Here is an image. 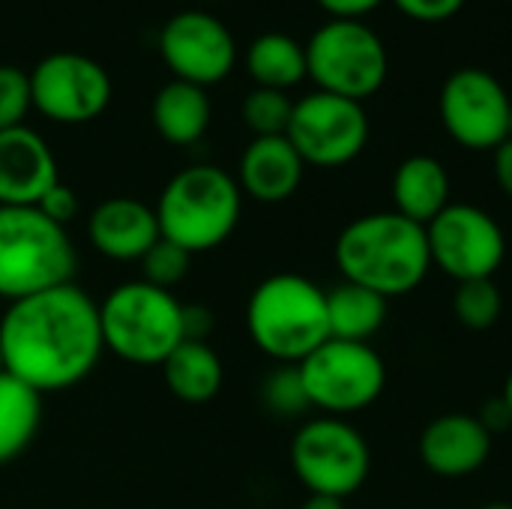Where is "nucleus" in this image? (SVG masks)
Returning <instances> with one entry per match:
<instances>
[{"label": "nucleus", "instance_id": "31", "mask_svg": "<svg viewBox=\"0 0 512 509\" xmlns=\"http://www.w3.org/2000/svg\"><path fill=\"white\" fill-rule=\"evenodd\" d=\"M402 15H408L411 21H420V24H438V21H447L453 18L468 0H393Z\"/></svg>", "mask_w": 512, "mask_h": 509}, {"label": "nucleus", "instance_id": "34", "mask_svg": "<svg viewBox=\"0 0 512 509\" xmlns=\"http://www.w3.org/2000/svg\"><path fill=\"white\" fill-rule=\"evenodd\" d=\"M480 423L489 429V435H492V438H495L498 432L510 429L512 414H510V408H507V402H504V399L486 402V408H483V414H480Z\"/></svg>", "mask_w": 512, "mask_h": 509}, {"label": "nucleus", "instance_id": "10", "mask_svg": "<svg viewBox=\"0 0 512 509\" xmlns=\"http://www.w3.org/2000/svg\"><path fill=\"white\" fill-rule=\"evenodd\" d=\"M285 135L306 165L339 168L363 153L369 141V117L363 102L315 90L294 102Z\"/></svg>", "mask_w": 512, "mask_h": 509}, {"label": "nucleus", "instance_id": "39", "mask_svg": "<svg viewBox=\"0 0 512 509\" xmlns=\"http://www.w3.org/2000/svg\"><path fill=\"white\" fill-rule=\"evenodd\" d=\"M6 372V363H3V348H0V375Z\"/></svg>", "mask_w": 512, "mask_h": 509}, {"label": "nucleus", "instance_id": "28", "mask_svg": "<svg viewBox=\"0 0 512 509\" xmlns=\"http://www.w3.org/2000/svg\"><path fill=\"white\" fill-rule=\"evenodd\" d=\"M264 405L279 417H297L312 408L297 366H282L264 381Z\"/></svg>", "mask_w": 512, "mask_h": 509}, {"label": "nucleus", "instance_id": "24", "mask_svg": "<svg viewBox=\"0 0 512 509\" xmlns=\"http://www.w3.org/2000/svg\"><path fill=\"white\" fill-rule=\"evenodd\" d=\"M246 69L258 81V87L288 90L309 75L306 45H300L288 33H261L246 51Z\"/></svg>", "mask_w": 512, "mask_h": 509}, {"label": "nucleus", "instance_id": "12", "mask_svg": "<svg viewBox=\"0 0 512 509\" xmlns=\"http://www.w3.org/2000/svg\"><path fill=\"white\" fill-rule=\"evenodd\" d=\"M33 108L54 123H87L111 102V78L87 54L54 51L30 72Z\"/></svg>", "mask_w": 512, "mask_h": 509}, {"label": "nucleus", "instance_id": "40", "mask_svg": "<svg viewBox=\"0 0 512 509\" xmlns=\"http://www.w3.org/2000/svg\"><path fill=\"white\" fill-rule=\"evenodd\" d=\"M510 138H512V111H510Z\"/></svg>", "mask_w": 512, "mask_h": 509}, {"label": "nucleus", "instance_id": "37", "mask_svg": "<svg viewBox=\"0 0 512 509\" xmlns=\"http://www.w3.org/2000/svg\"><path fill=\"white\" fill-rule=\"evenodd\" d=\"M501 399L507 402V408H510V414H512V372L507 375V384H504V393H501Z\"/></svg>", "mask_w": 512, "mask_h": 509}, {"label": "nucleus", "instance_id": "33", "mask_svg": "<svg viewBox=\"0 0 512 509\" xmlns=\"http://www.w3.org/2000/svg\"><path fill=\"white\" fill-rule=\"evenodd\" d=\"M381 3L384 0H318V6L327 9L333 18H357V21H360V15L378 9Z\"/></svg>", "mask_w": 512, "mask_h": 509}, {"label": "nucleus", "instance_id": "5", "mask_svg": "<svg viewBox=\"0 0 512 509\" xmlns=\"http://www.w3.org/2000/svg\"><path fill=\"white\" fill-rule=\"evenodd\" d=\"M99 327L105 351L132 366H162L186 342L183 303L144 279L111 288L99 303Z\"/></svg>", "mask_w": 512, "mask_h": 509}, {"label": "nucleus", "instance_id": "18", "mask_svg": "<svg viewBox=\"0 0 512 509\" xmlns=\"http://www.w3.org/2000/svg\"><path fill=\"white\" fill-rule=\"evenodd\" d=\"M306 162L288 141V135L252 138L240 156V189L261 204L288 201L303 183Z\"/></svg>", "mask_w": 512, "mask_h": 509}, {"label": "nucleus", "instance_id": "19", "mask_svg": "<svg viewBox=\"0 0 512 509\" xmlns=\"http://www.w3.org/2000/svg\"><path fill=\"white\" fill-rule=\"evenodd\" d=\"M396 213L417 225H429L444 207H450V174L435 156H408L393 174Z\"/></svg>", "mask_w": 512, "mask_h": 509}, {"label": "nucleus", "instance_id": "7", "mask_svg": "<svg viewBox=\"0 0 512 509\" xmlns=\"http://www.w3.org/2000/svg\"><path fill=\"white\" fill-rule=\"evenodd\" d=\"M387 48L357 18H333L306 42V72L318 90L363 102L387 81Z\"/></svg>", "mask_w": 512, "mask_h": 509}, {"label": "nucleus", "instance_id": "30", "mask_svg": "<svg viewBox=\"0 0 512 509\" xmlns=\"http://www.w3.org/2000/svg\"><path fill=\"white\" fill-rule=\"evenodd\" d=\"M36 210H42L51 222H57V225L66 228V225L75 219V213H78V195H75L63 180H57V183L39 198Z\"/></svg>", "mask_w": 512, "mask_h": 509}, {"label": "nucleus", "instance_id": "23", "mask_svg": "<svg viewBox=\"0 0 512 509\" xmlns=\"http://www.w3.org/2000/svg\"><path fill=\"white\" fill-rule=\"evenodd\" d=\"M42 423V396L18 381L15 375H0V465L15 462L36 438Z\"/></svg>", "mask_w": 512, "mask_h": 509}, {"label": "nucleus", "instance_id": "38", "mask_svg": "<svg viewBox=\"0 0 512 509\" xmlns=\"http://www.w3.org/2000/svg\"><path fill=\"white\" fill-rule=\"evenodd\" d=\"M483 509H512V504H504V501H495V504H486Z\"/></svg>", "mask_w": 512, "mask_h": 509}, {"label": "nucleus", "instance_id": "4", "mask_svg": "<svg viewBox=\"0 0 512 509\" xmlns=\"http://www.w3.org/2000/svg\"><path fill=\"white\" fill-rule=\"evenodd\" d=\"M153 210L165 240L189 255L210 252L240 222V183L216 165H189L165 183Z\"/></svg>", "mask_w": 512, "mask_h": 509}, {"label": "nucleus", "instance_id": "20", "mask_svg": "<svg viewBox=\"0 0 512 509\" xmlns=\"http://www.w3.org/2000/svg\"><path fill=\"white\" fill-rule=\"evenodd\" d=\"M153 126L168 144L177 147L195 144L210 126L207 90L180 78L168 81L153 99Z\"/></svg>", "mask_w": 512, "mask_h": 509}, {"label": "nucleus", "instance_id": "6", "mask_svg": "<svg viewBox=\"0 0 512 509\" xmlns=\"http://www.w3.org/2000/svg\"><path fill=\"white\" fill-rule=\"evenodd\" d=\"M75 246L63 225L36 207L0 204V297L15 303L72 282Z\"/></svg>", "mask_w": 512, "mask_h": 509}, {"label": "nucleus", "instance_id": "14", "mask_svg": "<svg viewBox=\"0 0 512 509\" xmlns=\"http://www.w3.org/2000/svg\"><path fill=\"white\" fill-rule=\"evenodd\" d=\"M159 51L168 69L189 84L207 87L222 81L237 63L231 30L210 12L183 9L162 27Z\"/></svg>", "mask_w": 512, "mask_h": 509}, {"label": "nucleus", "instance_id": "27", "mask_svg": "<svg viewBox=\"0 0 512 509\" xmlns=\"http://www.w3.org/2000/svg\"><path fill=\"white\" fill-rule=\"evenodd\" d=\"M189 261H192V255L186 249H180L177 243L159 237L153 243V249L141 258V273H144L141 279L156 285V288L171 291L189 273Z\"/></svg>", "mask_w": 512, "mask_h": 509}, {"label": "nucleus", "instance_id": "2", "mask_svg": "<svg viewBox=\"0 0 512 509\" xmlns=\"http://www.w3.org/2000/svg\"><path fill=\"white\" fill-rule=\"evenodd\" d=\"M333 255L345 282L363 285L387 300L411 294L432 270L426 228L396 210L348 222L336 237Z\"/></svg>", "mask_w": 512, "mask_h": 509}, {"label": "nucleus", "instance_id": "17", "mask_svg": "<svg viewBox=\"0 0 512 509\" xmlns=\"http://www.w3.org/2000/svg\"><path fill=\"white\" fill-rule=\"evenodd\" d=\"M492 453V435L480 417L444 414L420 435V459L438 477H468L486 465Z\"/></svg>", "mask_w": 512, "mask_h": 509}, {"label": "nucleus", "instance_id": "1", "mask_svg": "<svg viewBox=\"0 0 512 509\" xmlns=\"http://www.w3.org/2000/svg\"><path fill=\"white\" fill-rule=\"evenodd\" d=\"M6 372L39 396L81 384L105 351L99 303L66 282L9 303L0 321Z\"/></svg>", "mask_w": 512, "mask_h": 509}, {"label": "nucleus", "instance_id": "8", "mask_svg": "<svg viewBox=\"0 0 512 509\" xmlns=\"http://www.w3.org/2000/svg\"><path fill=\"white\" fill-rule=\"evenodd\" d=\"M306 399L324 417H345L375 405L387 387V366L369 342L327 339L297 363Z\"/></svg>", "mask_w": 512, "mask_h": 509}, {"label": "nucleus", "instance_id": "13", "mask_svg": "<svg viewBox=\"0 0 512 509\" xmlns=\"http://www.w3.org/2000/svg\"><path fill=\"white\" fill-rule=\"evenodd\" d=\"M512 99L486 69H459L441 87V120L468 150H498L510 138Z\"/></svg>", "mask_w": 512, "mask_h": 509}, {"label": "nucleus", "instance_id": "32", "mask_svg": "<svg viewBox=\"0 0 512 509\" xmlns=\"http://www.w3.org/2000/svg\"><path fill=\"white\" fill-rule=\"evenodd\" d=\"M213 330V315L207 306H183V336L189 342H207Z\"/></svg>", "mask_w": 512, "mask_h": 509}, {"label": "nucleus", "instance_id": "9", "mask_svg": "<svg viewBox=\"0 0 512 509\" xmlns=\"http://www.w3.org/2000/svg\"><path fill=\"white\" fill-rule=\"evenodd\" d=\"M291 468L309 495L351 498L372 471L366 438L342 417H318L291 441Z\"/></svg>", "mask_w": 512, "mask_h": 509}, {"label": "nucleus", "instance_id": "35", "mask_svg": "<svg viewBox=\"0 0 512 509\" xmlns=\"http://www.w3.org/2000/svg\"><path fill=\"white\" fill-rule=\"evenodd\" d=\"M495 177H498V186L504 189V195L512 198V138H507L495 150Z\"/></svg>", "mask_w": 512, "mask_h": 509}, {"label": "nucleus", "instance_id": "26", "mask_svg": "<svg viewBox=\"0 0 512 509\" xmlns=\"http://www.w3.org/2000/svg\"><path fill=\"white\" fill-rule=\"evenodd\" d=\"M291 114H294V102L288 99L285 90L255 87L243 99V120L255 132V138L285 135L288 123H291Z\"/></svg>", "mask_w": 512, "mask_h": 509}, {"label": "nucleus", "instance_id": "16", "mask_svg": "<svg viewBox=\"0 0 512 509\" xmlns=\"http://www.w3.org/2000/svg\"><path fill=\"white\" fill-rule=\"evenodd\" d=\"M162 237L156 210L138 198H108L87 219V240L111 261H141Z\"/></svg>", "mask_w": 512, "mask_h": 509}, {"label": "nucleus", "instance_id": "15", "mask_svg": "<svg viewBox=\"0 0 512 509\" xmlns=\"http://www.w3.org/2000/svg\"><path fill=\"white\" fill-rule=\"evenodd\" d=\"M60 180L57 159L48 141L15 126L0 132V204L3 207H36L39 198Z\"/></svg>", "mask_w": 512, "mask_h": 509}, {"label": "nucleus", "instance_id": "3", "mask_svg": "<svg viewBox=\"0 0 512 509\" xmlns=\"http://www.w3.org/2000/svg\"><path fill=\"white\" fill-rule=\"evenodd\" d=\"M246 327L258 351L297 366L330 339L327 291L297 273L267 276L249 297Z\"/></svg>", "mask_w": 512, "mask_h": 509}, {"label": "nucleus", "instance_id": "29", "mask_svg": "<svg viewBox=\"0 0 512 509\" xmlns=\"http://www.w3.org/2000/svg\"><path fill=\"white\" fill-rule=\"evenodd\" d=\"M30 108V72L18 66H0V132L24 126Z\"/></svg>", "mask_w": 512, "mask_h": 509}, {"label": "nucleus", "instance_id": "25", "mask_svg": "<svg viewBox=\"0 0 512 509\" xmlns=\"http://www.w3.org/2000/svg\"><path fill=\"white\" fill-rule=\"evenodd\" d=\"M504 312V297L495 285V279H471L459 282L453 297V315L468 330H489L498 324Z\"/></svg>", "mask_w": 512, "mask_h": 509}, {"label": "nucleus", "instance_id": "22", "mask_svg": "<svg viewBox=\"0 0 512 509\" xmlns=\"http://www.w3.org/2000/svg\"><path fill=\"white\" fill-rule=\"evenodd\" d=\"M168 390L189 405L210 402L222 390V360L207 342H180L162 363Z\"/></svg>", "mask_w": 512, "mask_h": 509}, {"label": "nucleus", "instance_id": "21", "mask_svg": "<svg viewBox=\"0 0 512 509\" xmlns=\"http://www.w3.org/2000/svg\"><path fill=\"white\" fill-rule=\"evenodd\" d=\"M387 303H390L387 297L342 279L336 288L327 291L330 339L369 342L387 321Z\"/></svg>", "mask_w": 512, "mask_h": 509}, {"label": "nucleus", "instance_id": "36", "mask_svg": "<svg viewBox=\"0 0 512 509\" xmlns=\"http://www.w3.org/2000/svg\"><path fill=\"white\" fill-rule=\"evenodd\" d=\"M300 509H345V501L327 498V495H309V501Z\"/></svg>", "mask_w": 512, "mask_h": 509}, {"label": "nucleus", "instance_id": "11", "mask_svg": "<svg viewBox=\"0 0 512 509\" xmlns=\"http://www.w3.org/2000/svg\"><path fill=\"white\" fill-rule=\"evenodd\" d=\"M432 267L456 282L492 279L507 258L501 225L474 204H450L426 225Z\"/></svg>", "mask_w": 512, "mask_h": 509}]
</instances>
